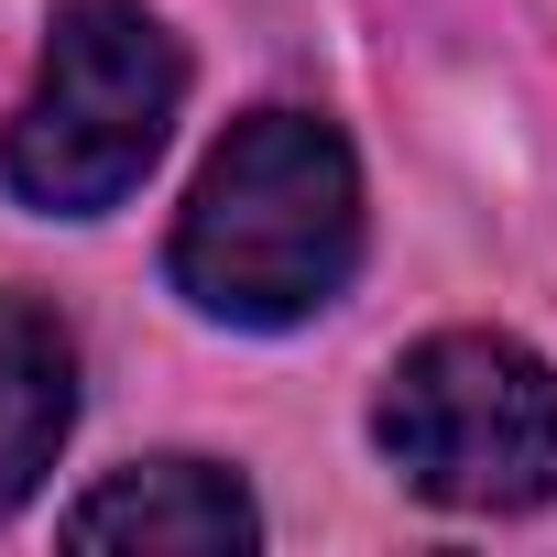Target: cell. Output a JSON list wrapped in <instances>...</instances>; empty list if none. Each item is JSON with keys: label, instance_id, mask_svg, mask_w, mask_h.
Returning a JSON list of instances; mask_svg holds the SVG:
<instances>
[{"label": "cell", "instance_id": "277c9868", "mask_svg": "<svg viewBox=\"0 0 557 557\" xmlns=\"http://www.w3.org/2000/svg\"><path fill=\"white\" fill-rule=\"evenodd\" d=\"M262 535L251 492L219 470V459H143V470H110L77 513H66V546H143V557H240Z\"/></svg>", "mask_w": 557, "mask_h": 557}, {"label": "cell", "instance_id": "3957f363", "mask_svg": "<svg viewBox=\"0 0 557 557\" xmlns=\"http://www.w3.org/2000/svg\"><path fill=\"white\" fill-rule=\"evenodd\" d=\"M372 437L405 470V492L448 513H524L557 492V372L524 339L448 329L394 361Z\"/></svg>", "mask_w": 557, "mask_h": 557}, {"label": "cell", "instance_id": "5b68a950", "mask_svg": "<svg viewBox=\"0 0 557 557\" xmlns=\"http://www.w3.org/2000/svg\"><path fill=\"white\" fill-rule=\"evenodd\" d=\"M66 426H77V339L55 329V307L0 296V513L34 503Z\"/></svg>", "mask_w": 557, "mask_h": 557}, {"label": "cell", "instance_id": "6da1fadb", "mask_svg": "<svg viewBox=\"0 0 557 557\" xmlns=\"http://www.w3.org/2000/svg\"><path fill=\"white\" fill-rule=\"evenodd\" d=\"M361 262V164L329 121L307 110H251L186 219H175V285L186 307L230 318V329H296L318 318Z\"/></svg>", "mask_w": 557, "mask_h": 557}, {"label": "cell", "instance_id": "7a4b0ae2", "mask_svg": "<svg viewBox=\"0 0 557 557\" xmlns=\"http://www.w3.org/2000/svg\"><path fill=\"white\" fill-rule=\"evenodd\" d=\"M175 99H186V55L143 0H66L23 121L0 132V175H12V197H34L55 219L121 208L143 186V164L164 153Z\"/></svg>", "mask_w": 557, "mask_h": 557}]
</instances>
